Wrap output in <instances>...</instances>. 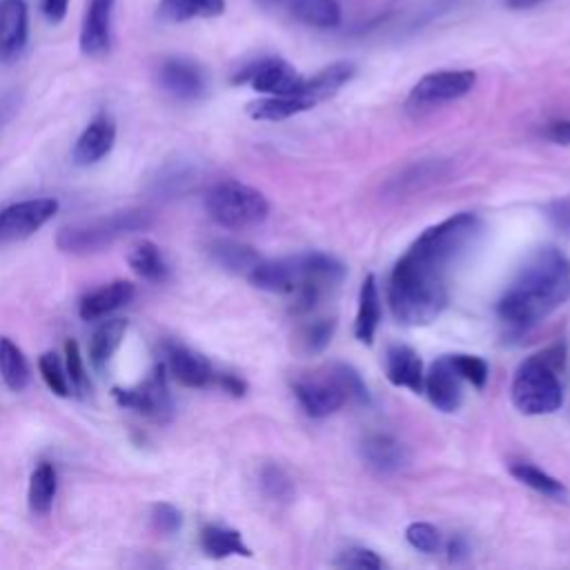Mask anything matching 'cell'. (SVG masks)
Returning <instances> with one entry per match:
<instances>
[{
  "instance_id": "19",
  "label": "cell",
  "mask_w": 570,
  "mask_h": 570,
  "mask_svg": "<svg viewBox=\"0 0 570 570\" xmlns=\"http://www.w3.org/2000/svg\"><path fill=\"white\" fill-rule=\"evenodd\" d=\"M354 73H356V67L352 62H345V60L332 62L321 71H316L314 76L305 78L298 94H303L316 107L318 102L332 98L343 85H347Z\"/></svg>"
},
{
  "instance_id": "12",
  "label": "cell",
  "mask_w": 570,
  "mask_h": 570,
  "mask_svg": "<svg viewBox=\"0 0 570 570\" xmlns=\"http://www.w3.org/2000/svg\"><path fill=\"white\" fill-rule=\"evenodd\" d=\"M165 367L185 387H207L216 381V372L207 356L180 343L165 345Z\"/></svg>"
},
{
  "instance_id": "35",
  "label": "cell",
  "mask_w": 570,
  "mask_h": 570,
  "mask_svg": "<svg viewBox=\"0 0 570 570\" xmlns=\"http://www.w3.org/2000/svg\"><path fill=\"white\" fill-rule=\"evenodd\" d=\"M452 361L461 374L463 381L472 383L474 387H483L488 381V363L479 356L470 354H452Z\"/></svg>"
},
{
  "instance_id": "9",
  "label": "cell",
  "mask_w": 570,
  "mask_h": 570,
  "mask_svg": "<svg viewBox=\"0 0 570 570\" xmlns=\"http://www.w3.org/2000/svg\"><path fill=\"white\" fill-rule=\"evenodd\" d=\"M56 212L58 200L53 198H31L0 209V243L20 240L36 234L53 218Z\"/></svg>"
},
{
  "instance_id": "3",
  "label": "cell",
  "mask_w": 570,
  "mask_h": 570,
  "mask_svg": "<svg viewBox=\"0 0 570 570\" xmlns=\"http://www.w3.org/2000/svg\"><path fill=\"white\" fill-rule=\"evenodd\" d=\"M559 367H563V347L554 345L546 352L525 358L512 379L510 396L521 414H550L563 403V387L559 381Z\"/></svg>"
},
{
  "instance_id": "2",
  "label": "cell",
  "mask_w": 570,
  "mask_h": 570,
  "mask_svg": "<svg viewBox=\"0 0 570 570\" xmlns=\"http://www.w3.org/2000/svg\"><path fill=\"white\" fill-rule=\"evenodd\" d=\"M570 296V261L554 247L534 252L521 267L514 283L497 305L499 318L514 327L528 330L543 321Z\"/></svg>"
},
{
  "instance_id": "17",
  "label": "cell",
  "mask_w": 570,
  "mask_h": 570,
  "mask_svg": "<svg viewBox=\"0 0 570 570\" xmlns=\"http://www.w3.org/2000/svg\"><path fill=\"white\" fill-rule=\"evenodd\" d=\"M134 283L125 281V278H118V281H111L94 292H89L87 296H82L80 305H78V314L80 318L85 321H96V318H102L111 312H116L118 307L127 305L131 298H134Z\"/></svg>"
},
{
  "instance_id": "41",
  "label": "cell",
  "mask_w": 570,
  "mask_h": 570,
  "mask_svg": "<svg viewBox=\"0 0 570 570\" xmlns=\"http://www.w3.org/2000/svg\"><path fill=\"white\" fill-rule=\"evenodd\" d=\"M67 9H69V0H42V16L51 24L62 22L67 16Z\"/></svg>"
},
{
  "instance_id": "22",
  "label": "cell",
  "mask_w": 570,
  "mask_h": 570,
  "mask_svg": "<svg viewBox=\"0 0 570 570\" xmlns=\"http://www.w3.org/2000/svg\"><path fill=\"white\" fill-rule=\"evenodd\" d=\"M127 263L142 281H149V283H163L169 274V267H167L158 245L147 238H140L129 247Z\"/></svg>"
},
{
  "instance_id": "44",
  "label": "cell",
  "mask_w": 570,
  "mask_h": 570,
  "mask_svg": "<svg viewBox=\"0 0 570 570\" xmlns=\"http://www.w3.org/2000/svg\"><path fill=\"white\" fill-rule=\"evenodd\" d=\"M448 552H450V557H452V559H459L461 554H465V546H463V541H461V539H456V541H450V546H448Z\"/></svg>"
},
{
  "instance_id": "45",
  "label": "cell",
  "mask_w": 570,
  "mask_h": 570,
  "mask_svg": "<svg viewBox=\"0 0 570 570\" xmlns=\"http://www.w3.org/2000/svg\"><path fill=\"white\" fill-rule=\"evenodd\" d=\"M541 0H505V4L510 7V9H528V7H534V4H539Z\"/></svg>"
},
{
  "instance_id": "43",
  "label": "cell",
  "mask_w": 570,
  "mask_h": 570,
  "mask_svg": "<svg viewBox=\"0 0 570 570\" xmlns=\"http://www.w3.org/2000/svg\"><path fill=\"white\" fill-rule=\"evenodd\" d=\"M216 383H218L225 392H229V394H234V396H243L245 390H247L245 381H240V379L234 376V374H216Z\"/></svg>"
},
{
  "instance_id": "46",
  "label": "cell",
  "mask_w": 570,
  "mask_h": 570,
  "mask_svg": "<svg viewBox=\"0 0 570 570\" xmlns=\"http://www.w3.org/2000/svg\"><path fill=\"white\" fill-rule=\"evenodd\" d=\"M256 4H261L263 9H272L274 4H278V2H283V0H254Z\"/></svg>"
},
{
  "instance_id": "6",
  "label": "cell",
  "mask_w": 570,
  "mask_h": 570,
  "mask_svg": "<svg viewBox=\"0 0 570 570\" xmlns=\"http://www.w3.org/2000/svg\"><path fill=\"white\" fill-rule=\"evenodd\" d=\"M114 399L120 407L136 410L151 419H167L171 414V396L167 387V367L158 363L151 374L134 387H114Z\"/></svg>"
},
{
  "instance_id": "26",
  "label": "cell",
  "mask_w": 570,
  "mask_h": 570,
  "mask_svg": "<svg viewBox=\"0 0 570 570\" xmlns=\"http://www.w3.org/2000/svg\"><path fill=\"white\" fill-rule=\"evenodd\" d=\"M209 256L216 265H220L223 269L227 272H234V274H249L254 269V265L261 261V256L249 247V245H243L238 240H229V238H223V240H214L209 245Z\"/></svg>"
},
{
  "instance_id": "16",
  "label": "cell",
  "mask_w": 570,
  "mask_h": 570,
  "mask_svg": "<svg viewBox=\"0 0 570 570\" xmlns=\"http://www.w3.org/2000/svg\"><path fill=\"white\" fill-rule=\"evenodd\" d=\"M114 142H116V125L107 114H100L78 136L73 151H71L73 163L82 165V167L94 165L111 151Z\"/></svg>"
},
{
  "instance_id": "34",
  "label": "cell",
  "mask_w": 570,
  "mask_h": 570,
  "mask_svg": "<svg viewBox=\"0 0 570 570\" xmlns=\"http://www.w3.org/2000/svg\"><path fill=\"white\" fill-rule=\"evenodd\" d=\"M405 539L412 548H416L419 552H436L439 546H441V537H439V530L430 523H423V521H416V523H410L405 528Z\"/></svg>"
},
{
  "instance_id": "23",
  "label": "cell",
  "mask_w": 570,
  "mask_h": 570,
  "mask_svg": "<svg viewBox=\"0 0 570 570\" xmlns=\"http://www.w3.org/2000/svg\"><path fill=\"white\" fill-rule=\"evenodd\" d=\"M127 334V321L125 318H109L102 321L89 341V358L96 370H105L116 350L120 347L122 338Z\"/></svg>"
},
{
  "instance_id": "18",
  "label": "cell",
  "mask_w": 570,
  "mask_h": 570,
  "mask_svg": "<svg viewBox=\"0 0 570 570\" xmlns=\"http://www.w3.org/2000/svg\"><path fill=\"white\" fill-rule=\"evenodd\" d=\"M385 374L392 385L423 392V363L407 345H390L385 352Z\"/></svg>"
},
{
  "instance_id": "15",
  "label": "cell",
  "mask_w": 570,
  "mask_h": 570,
  "mask_svg": "<svg viewBox=\"0 0 570 570\" xmlns=\"http://www.w3.org/2000/svg\"><path fill=\"white\" fill-rule=\"evenodd\" d=\"M158 80H160V87L178 100H196L205 94V87H207L203 69L196 62L183 60V58L165 60L160 65Z\"/></svg>"
},
{
  "instance_id": "30",
  "label": "cell",
  "mask_w": 570,
  "mask_h": 570,
  "mask_svg": "<svg viewBox=\"0 0 570 570\" xmlns=\"http://www.w3.org/2000/svg\"><path fill=\"white\" fill-rule=\"evenodd\" d=\"M56 488H58V479H56V470L51 463H40L29 479V508L36 514H47L53 505L56 499Z\"/></svg>"
},
{
  "instance_id": "1",
  "label": "cell",
  "mask_w": 570,
  "mask_h": 570,
  "mask_svg": "<svg viewBox=\"0 0 570 570\" xmlns=\"http://www.w3.org/2000/svg\"><path fill=\"white\" fill-rule=\"evenodd\" d=\"M481 220L474 214H456L428 227L396 261L387 303L403 325L432 323L448 303L450 267L476 240Z\"/></svg>"
},
{
  "instance_id": "39",
  "label": "cell",
  "mask_w": 570,
  "mask_h": 570,
  "mask_svg": "<svg viewBox=\"0 0 570 570\" xmlns=\"http://www.w3.org/2000/svg\"><path fill=\"white\" fill-rule=\"evenodd\" d=\"M151 521L158 532L174 534L180 528V512L169 503H156L151 510Z\"/></svg>"
},
{
  "instance_id": "32",
  "label": "cell",
  "mask_w": 570,
  "mask_h": 570,
  "mask_svg": "<svg viewBox=\"0 0 570 570\" xmlns=\"http://www.w3.org/2000/svg\"><path fill=\"white\" fill-rule=\"evenodd\" d=\"M38 370H40L42 381L47 383V387H49L53 394H58V396H69V394H71L65 365H62V361H60L53 352H45V354L38 358Z\"/></svg>"
},
{
  "instance_id": "36",
  "label": "cell",
  "mask_w": 570,
  "mask_h": 570,
  "mask_svg": "<svg viewBox=\"0 0 570 570\" xmlns=\"http://www.w3.org/2000/svg\"><path fill=\"white\" fill-rule=\"evenodd\" d=\"M261 485L272 499H287L292 492V483L285 476V472L276 465H267L261 472Z\"/></svg>"
},
{
  "instance_id": "38",
  "label": "cell",
  "mask_w": 570,
  "mask_h": 570,
  "mask_svg": "<svg viewBox=\"0 0 570 570\" xmlns=\"http://www.w3.org/2000/svg\"><path fill=\"white\" fill-rule=\"evenodd\" d=\"M332 330H334V321H327V318H316L312 321L305 332H303V343L309 352H318L323 350L327 343H330V336H332Z\"/></svg>"
},
{
  "instance_id": "27",
  "label": "cell",
  "mask_w": 570,
  "mask_h": 570,
  "mask_svg": "<svg viewBox=\"0 0 570 570\" xmlns=\"http://www.w3.org/2000/svg\"><path fill=\"white\" fill-rule=\"evenodd\" d=\"M225 11V0H160L158 18L165 22H185L194 18H214Z\"/></svg>"
},
{
  "instance_id": "8",
  "label": "cell",
  "mask_w": 570,
  "mask_h": 570,
  "mask_svg": "<svg viewBox=\"0 0 570 570\" xmlns=\"http://www.w3.org/2000/svg\"><path fill=\"white\" fill-rule=\"evenodd\" d=\"M476 82V73L470 69H441L425 73L410 91V105L434 107L465 96Z\"/></svg>"
},
{
  "instance_id": "13",
  "label": "cell",
  "mask_w": 570,
  "mask_h": 570,
  "mask_svg": "<svg viewBox=\"0 0 570 570\" xmlns=\"http://www.w3.org/2000/svg\"><path fill=\"white\" fill-rule=\"evenodd\" d=\"M116 0H89L80 27V51L89 58L105 56L111 45V18Z\"/></svg>"
},
{
  "instance_id": "7",
  "label": "cell",
  "mask_w": 570,
  "mask_h": 570,
  "mask_svg": "<svg viewBox=\"0 0 570 570\" xmlns=\"http://www.w3.org/2000/svg\"><path fill=\"white\" fill-rule=\"evenodd\" d=\"M305 76H301L287 60L283 58H261L249 62L234 76L236 85H252L254 91L265 96H287L298 94Z\"/></svg>"
},
{
  "instance_id": "4",
  "label": "cell",
  "mask_w": 570,
  "mask_h": 570,
  "mask_svg": "<svg viewBox=\"0 0 570 570\" xmlns=\"http://www.w3.org/2000/svg\"><path fill=\"white\" fill-rule=\"evenodd\" d=\"M151 225V214L140 207H129L120 212H111L100 218L82 220L67 225L58 232L56 245L62 252H73V254H87V252H100L102 247L111 245L116 238L129 234V232H140Z\"/></svg>"
},
{
  "instance_id": "42",
  "label": "cell",
  "mask_w": 570,
  "mask_h": 570,
  "mask_svg": "<svg viewBox=\"0 0 570 570\" xmlns=\"http://www.w3.org/2000/svg\"><path fill=\"white\" fill-rule=\"evenodd\" d=\"M550 218L566 232H570V198H563V200H557L552 207H550Z\"/></svg>"
},
{
  "instance_id": "40",
  "label": "cell",
  "mask_w": 570,
  "mask_h": 570,
  "mask_svg": "<svg viewBox=\"0 0 570 570\" xmlns=\"http://www.w3.org/2000/svg\"><path fill=\"white\" fill-rule=\"evenodd\" d=\"M543 134L557 145H570V120H552L546 125Z\"/></svg>"
},
{
  "instance_id": "11",
  "label": "cell",
  "mask_w": 570,
  "mask_h": 570,
  "mask_svg": "<svg viewBox=\"0 0 570 570\" xmlns=\"http://www.w3.org/2000/svg\"><path fill=\"white\" fill-rule=\"evenodd\" d=\"M423 392L432 405L441 412L459 410L463 401V379L452 361V356L436 358L423 376Z\"/></svg>"
},
{
  "instance_id": "33",
  "label": "cell",
  "mask_w": 570,
  "mask_h": 570,
  "mask_svg": "<svg viewBox=\"0 0 570 570\" xmlns=\"http://www.w3.org/2000/svg\"><path fill=\"white\" fill-rule=\"evenodd\" d=\"M65 372L69 379V387L73 394H85L87 392V374H85V365H82V356L78 350L76 341H67L65 343Z\"/></svg>"
},
{
  "instance_id": "37",
  "label": "cell",
  "mask_w": 570,
  "mask_h": 570,
  "mask_svg": "<svg viewBox=\"0 0 570 570\" xmlns=\"http://www.w3.org/2000/svg\"><path fill=\"white\" fill-rule=\"evenodd\" d=\"M336 566H341V568H358V570H379L383 566V561L372 550L347 548L336 559Z\"/></svg>"
},
{
  "instance_id": "29",
  "label": "cell",
  "mask_w": 570,
  "mask_h": 570,
  "mask_svg": "<svg viewBox=\"0 0 570 570\" xmlns=\"http://www.w3.org/2000/svg\"><path fill=\"white\" fill-rule=\"evenodd\" d=\"M0 376L13 392H22L31 376L22 350L7 336H0Z\"/></svg>"
},
{
  "instance_id": "31",
  "label": "cell",
  "mask_w": 570,
  "mask_h": 570,
  "mask_svg": "<svg viewBox=\"0 0 570 570\" xmlns=\"http://www.w3.org/2000/svg\"><path fill=\"white\" fill-rule=\"evenodd\" d=\"M510 472L512 476H517L521 483H525L528 488L537 490L539 494H546L550 499H557V501H566L568 499V490L561 481H557L554 476H550L548 472L539 470L537 465L532 463H525V461H517L510 465Z\"/></svg>"
},
{
  "instance_id": "20",
  "label": "cell",
  "mask_w": 570,
  "mask_h": 570,
  "mask_svg": "<svg viewBox=\"0 0 570 570\" xmlns=\"http://www.w3.org/2000/svg\"><path fill=\"white\" fill-rule=\"evenodd\" d=\"M381 318V298H379V285L374 274H367L361 283L358 292V309H356V323H354V334L361 343L370 345L376 332Z\"/></svg>"
},
{
  "instance_id": "25",
  "label": "cell",
  "mask_w": 570,
  "mask_h": 570,
  "mask_svg": "<svg viewBox=\"0 0 570 570\" xmlns=\"http://www.w3.org/2000/svg\"><path fill=\"white\" fill-rule=\"evenodd\" d=\"M289 13L316 29H334L341 24V4L336 0H287Z\"/></svg>"
},
{
  "instance_id": "28",
  "label": "cell",
  "mask_w": 570,
  "mask_h": 570,
  "mask_svg": "<svg viewBox=\"0 0 570 570\" xmlns=\"http://www.w3.org/2000/svg\"><path fill=\"white\" fill-rule=\"evenodd\" d=\"M200 546L207 557L225 559V557H249V548L243 543L240 534L225 525H205L200 532Z\"/></svg>"
},
{
  "instance_id": "10",
  "label": "cell",
  "mask_w": 570,
  "mask_h": 570,
  "mask_svg": "<svg viewBox=\"0 0 570 570\" xmlns=\"http://www.w3.org/2000/svg\"><path fill=\"white\" fill-rule=\"evenodd\" d=\"M294 394L303 410L309 416H327L336 412L347 401V390L338 376V370H332V376L325 379H298L294 381Z\"/></svg>"
},
{
  "instance_id": "24",
  "label": "cell",
  "mask_w": 570,
  "mask_h": 570,
  "mask_svg": "<svg viewBox=\"0 0 570 570\" xmlns=\"http://www.w3.org/2000/svg\"><path fill=\"white\" fill-rule=\"evenodd\" d=\"M312 100L303 94H287V96H265L247 105V114L254 120H285L294 114L312 109Z\"/></svg>"
},
{
  "instance_id": "14",
  "label": "cell",
  "mask_w": 570,
  "mask_h": 570,
  "mask_svg": "<svg viewBox=\"0 0 570 570\" xmlns=\"http://www.w3.org/2000/svg\"><path fill=\"white\" fill-rule=\"evenodd\" d=\"M29 40V9L24 0H0V62H11Z\"/></svg>"
},
{
  "instance_id": "21",
  "label": "cell",
  "mask_w": 570,
  "mask_h": 570,
  "mask_svg": "<svg viewBox=\"0 0 570 570\" xmlns=\"http://www.w3.org/2000/svg\"><path fill=\"white\" fill-rule=\"evenodd\" d=\"M361 450H363V459L372 468H376L379 472H394V470L403 468L405 461H407L405 448L396 439H392L387 434H372V436H367L363 441Z\"/></svg>"
},
{
  "instance_id": "5",
  "label": "cell",
  "mask_w": 570,
  "mask_h": 570,
  "mask_svg": "<svg viewBox=\"0 0 570 570\" xmlns=\"http://www.w3.org/2000/svg\"><path fill=\"white\" fill-rule=\"evenodd\" d=\"M207 214L225 229L256 227L267 218V198L238 180H223L205 198Z\"/></svg>"
}]
</instances>
